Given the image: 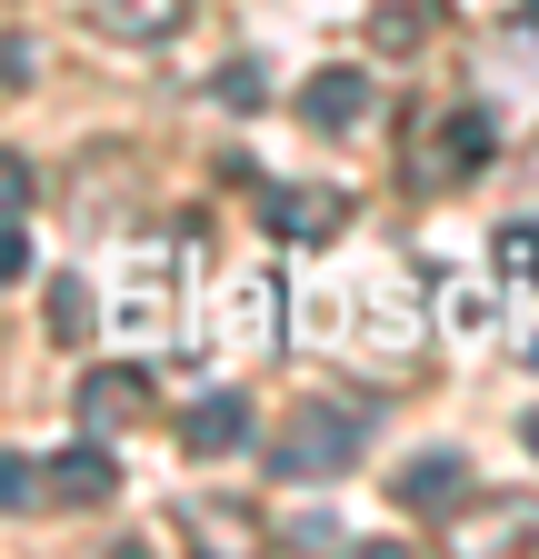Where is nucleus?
<instances>
[{
    "mask_svg": "<svg viewBox=\"0 0 539 559\" xmlns=\"http://www.w3.org/2000/svg\"><path fill=\"white\" fill-rule=\"evenodd\" d=\"M370 430H380V409H370V400H310L290 430H280L270 469H280V479H340V469L370 450Z\"/></svg>",
    "mask_w": 539,
    "mask_h": 559,
    "instance_id": "f257e3e1",
    "label": "nucleus"
},
{
    "mask_svg": "<svg viewBox=\"0 0 539 559\" xmlns=\"http://www.w3.org/2000/svg\"><path fill=\"white\" fill-rule=\"evenodd\" d=\"M490 160H500V120H490V100H459V110L440 120V140H430V160H420V190H450V180L490 170Z\"/></svg>",
    "mask_w": 539,
    "mask_h": 559,
    "instance_id": "f03ea898",
    "label": "nucleus"
},
{
    "mask_svg": "<svg viewBox=\"0 0 539 559\" xmlns=\"http://www.w3.org/2000/svg\"><path fill=\"white\" fill-rule=\"evenodd\" d=\"M360 221V200L340 180H290V190H270V230L280 240H340Z\"/></svg>",
    "mask_w": 539,
    "mask_h": 559,
    "instance_id": "7ed1b4c3",
    "label": "nucleus"
},
{
    "mask_svg": "<svg viewBox=\"0 0 539 559\" xmlns=\"http://www.w3.org/2000/svg\"><path fill=\"white\" fill-rule=\"evenodd\" d=\"M110 489H120V469H110V450H100L91 430L60 450V460H40V500H60V510H100Z\"/></svg>",
    "mask_w": 539,
    "mask_h": 559,
    "instance_id": "20e7f679",
    "label": "nucleus"
},
{
    "mask_svg": "<svg viewBox=\"0 0 539 559\" xmlns=\"http://www.w3.org/2000/svg\"><path fill=\"white\" fill-rule=\"evenodd\" d=\"M240 440H250V390H200L180 409V450L190 460H230Z\"/></svg>",
    "mask_w": 539,
    "mask_h": 559,
    "instance_id": "39448f33",
    "label": "nucleus"
},
{
    "mask_svg": "<svg viewBox=\"0 0 539 559\" xmlns=\"http://www.w3.org/2000/svg\"><path fill=\"white\" fill-rule=\"evenodd\" d=\"M399 510H420V520L469 510V460H459V450H420L410 469H399Z\"/></svg>",
    "mask_w": 539,
    "mask_h": 559,
    "instance_id": "423d86ee",
    "label": "nucleus"
},
{
    "mask_svg": "<svg viewBox=\"0 0 539 559\" xmlns=\"http://www.w3.org/2000/svg\"><path fill=\"white\" fill-rule=\"evenodd\" d=\"M91 31L151 50V40H180V31H190V0H91Z\"/></svg>",
    "mask_w": 539,
    "mask_h": 559,
    "instance_id": "0eeeda50",
    "label": "nucleus"
},
{
    "mask_svg": "<svg viewBox=\"0 0 539 559\" xmlns=\"http://www.w3.org/2000/svg\"><path fill=\"white\" fill-rule=\"evenodd\" d=\"M300 120L310 130H360L370 120V70H320V81L300 91Z\"/></svg>",
    "mask_w": 539,
    "mask_h": 559,
    "instance_id": "6e6552de",
    "label": "nucleus"
},
{
    "mask_svg": "<svg viewBox=\"0 0 539 559\" xmlns=\"http://www.w3.org/2000/svg\"><path fill=\"white\" fill-rule=\"evenodd\" d=\"M151 409V380L141 370H91L81 380V430H120V419Z\"/></svg>",
    "mask_w": 539,
    "mask_h": 559,
    "instance_id": "1a4fd4ad",
    "label": "nucleus"
},
{
    "mask_svg": "<svg viewBox=\"0 0 539 559\" xmlns=\"http://www.w3.org/2000/svg\"><path fill=\"white\" fill-rule=\"evenodd\" d=\"M430 21H440L430 0H380V21H370V40H380V50H420V40H430Z\"/></svg>",
    "mask_w": 539,
    "mask_h": 559,
    "instance_id": "9d476101",
    "label": "nucleus"
},
{
    "mask_svg": "<svg viewBox=\"0 0 539 559\" xmlns=\"http://www.w3.org/2000/svg\"><path fill=\"white\" fill-rule=\"evenodd\" d=\"M211 100H220V110H270V70H260V60H230L220 81H211Z\"/></svg>",
    "mask_w": 539,
    "mask_h": 559,
    "instance_id": "9b49d317",
    "label": "nucleus"
},
{
    "mask_svg": "<svg viewBox=\"0 0 539 559\" xmlns=\"http://www.w3.org/2000/svg\"><path fill=\"white\" fill-rule=\"evenodd\" d=\"M490 260H500V280H539V221H510L490 240Z\"/></svg>",
    "mask_w": 539,
    "mask_h": 559,
    "instance_id": "f8f14e48",
    "label": "nucleus"
},
{
    "mask_svg": "<svg viewBox=\"0 0 539 559\" xmlns=\"http://www.w3.org/2000/svg\"><path fill=\"white\" fill-rule=\"evenodd\" d=\"M31 500H40V460L0 450V510H31Z\"/></svg>",
    "mask_w": 539,
    "mask_h": 559,
    "instance_id": "ddd939ff",
    "label": "nucleus"
},
{
    "mask_svg": "<svg viewBox=\"0 0 539 559\" xmlns=\"http://www.w3.org/2000/svg\"><path fill=\"white\" fill-rule=\"evenodd\" d=\"M81 280H50V340H81Z\"/></svg>",
    "mask_w": 539,
    "mask_h": 559,
    "instance_id": "4468645a",
    "label": "nucleus"
},
{
    "mask_svg": "<svg viewBox=\"0 0 539 559\" xmlns=\"http://www.w3.org/2000/svg\"><path fill=\"white\" fill-rule=\"evenodd\" d=\"M31 70H40V50L11 31V40H0V91H31Z\"/></svg>",
    "mask_w": 539,
    "mask_h": 559,
    "instance_id": "2eb2a0df",
    "label": "nucleus"
},
{
    "mask_svg": "<svg viewBox=\"0 0 539 559\" xmlns=\"http://www.w3.org/2000/svg\"><path fill=\"white\" fill-rule=\"evenodd\" d=\"M21 210H31V170L0 160V221H21Z\"/></svg>",
    "mask_w": 539,
    "mask_h": 559,
    "instance_id": "dca6fc26",
    "label": "nucleus"
},
{
    "mask_svg": "<svg viewBox=\"0 0 539 559\" xmlns=\"http://www.w3.org/2000/svg\"><path fill=\"white\" fill-rule=\"evenodd\" d=\"M21 270H31V230H21V221H0V280H21Z\"/></svg>",
    "mask_w": 539,
    "mask_h": 559,
    "instance_id": "f3484780",
    "label": "nucleus"
},
{
    "mask_svg": "<svg viewBox=\"0 0 539 559\" xmlns=\"http://www.w3.org/2000/svg\"><path fill=\"white\" fill-rule=\"evenodd\" d=\"M519 440H529V450H539V409H529V419H519Z\"/></svg>",
    "mask_w": 539,
    "mask_h": 559,
    "instance_id": "a211bd4d",
    "label": "nucleus"
},
{
    "mask_svg": "<svg viewBox=\"0 0 539 559\" xmlns=\"http://www.w3.org/2000/svg\"><path fill=\"white\" fill-rule=\"evenodd\" d=\"M529 31H539V0H529Z\"/></svg>",
    "mask_w": 539,
    "mask_h": 559,
    "instance_id": "6ab92c4d",
    "label": "nucleus"
}]
</instances>
